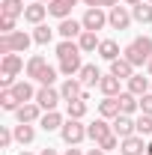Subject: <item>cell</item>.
Returning <instances> with one entry per match:
<instances>
[{"label": "cell", "mask_w": 152, "mask_h": 155, "mask_svg": "<svg viewBox=\"0 0 152 155\" xmlns=\"http://www.w3.org/2000/svg\"><path fill=\"white\" fill-rule=\"evenodd\" d=\"M119 143H122V140H119V137H116V134H111V137H104V140H101V143H98V146H101V149H104V152H111V149H116V146H119Z\"/></svg>", "instance_id": "cell-39"}, {"label": "cell", "mask_w": 152, "mask_h": 155, "mask_svg": "<svg viewBox=\"0 0 152 155\" xmlns=\"http://www.w3.org/2000/svg\"><path fill=\"white\" fill-rule=\"evenodd\" d=\"M146 155H152V140H149V143H146Z\"/></svg>", "instance_id": "cell-46"}, {"label": "cell", "mask_w": 152, "mask_h": 155, "mask_svg": "<svg viewBox=\"0 0 152 155\" xmlns=\"http://www.w3.org/2000/svg\"><path fill=\"white\" fill-rule=\"evenodd\" d=\"M66 114H69V119H84V116H87V98H72V101H66Z\"/></svg>", "instance_id": "cell-27"}, {"label": "cell", "mask_w": 152, "mask_h": 155, "mask_svg": "<svg viewBox=\"0 0 152 155\" xmlns=\"http://www.w3.org/2000/svg\"><path fill=\"white\" fill-rule=\"evenodd\" d=\"M131 12L125 9V6H114L111 12H107V24L114 27V30H128V24H131Z\"/></svg>", "instance_id": "cell-8"}, {"label": "cell", "mask_w": 152, "mask_h": 155, "mask_svg": "<svg viewBox=\"0 0 152 155\" xmlns=\"http://www.w3.org/2000/svg\"><path fill=\"white\" fill-rule=\"evenodd\" d=\"M98 57L107 60V63L119 60V57H122V54H119V45H116L114 39H101V45H98Z\"/></svg>", "instance_id": "cell-19"}, {"label": "cell", "mask_w": 152, "mask_h": 155, "mask_svg": "<svg viewBox=\"0 0 152 155\" xmlns=\"http://www.w3.org/2000/svg\"><path fill=\"white\" fill-rule=\"evenodd\" d=\"M78 81H81L84 87H98V81H101V72H98L95 66H84V69L78 72Z\"/></svg>", "instance_id": "cell-25"}, {"label": "cell", "mask_w": 152, "mask_h": 155, "mask_svg": "<svg viewBox=\"0 0 152 155\" xmlns=\"http://www.w3.org/2000/svg\"><path fill=\"white\" fill-rule=\"evenodd\" d=\"M57 33L63 39H78L81 33H84V24L75 21V18H63V21H60V27H57Z\"/></svg>", "instance_id": "cell-13"}, {"label": "cell", "mask_w": 152, "mask_h": 155, "mask_svg": "<svg viewBox=\"0 0 152 155\" xmlns=\"http://www.w3.org/2000/svg\"><path fill=\"white\" fill-rule=\"evenodd\" d=\"M60 96H63V101H72V98H90V96H87V90H84V84H81L78 78H66V81H63Z\"/></svg>", "instance_id": "cell-7"}, {"label": "cell", "mask_w": 152, "mask_h": 155, "mask_svg": "<svg viewBox=\"0 0 152 155\" xmlns=\"http://www.w3.org/2000/svg\"><path fill=\"white\" fill-rule=\"evenodd\" d=\"M78 6V0H51L48 3V15H54V18H69L72 15V9Z\"/></svg>", "instance_id": "cell-11"}, {"label": "cell", "mask_w": 152, "mask_h": 155, "mask_svg": "<svg viewBox=\"0 0 152 155\" xmlns=\"http://www.w3.org/2000/svg\"><path fill=\"white\" fill-rule=\"evenodd\" d=\"M131 18L137 24H152V3H137V6H131Z\"/></svg>", "instance_id": "cell-31"}, {"label": "cell", "mask_w": 152, "mask_h": 155, "mask_svg": "<svg viewBox=\"0 0 152 155\" xmlns=\"http://www.w3.org/2000/svg\"><path fill=\"white\" fill-rule=\"evenodd\" d=\"M119 81H122V78H116V75H101V81H98L101 96H119V93H122Z\"/></svg>", "instance_id": "cell-16"}, {"label": "cell", "mask_w": 152, "mask_h": 155, "mask_svg": "<svg viewBox=\"0 0 152 155\" xmlns=\"http://www.w3.org/2000/svg\"><path fill=\"white\" fill-rule=\"evenodd\" d=\"M15 33V18L12 15H0V36H9Z\"/></svg>", "instance_id": "cell-37"}, {"label": "cell", "mask_w": 152, "mask_h": 155, "mask_svg": "<svg viewBox=\"0 0 152 155\" xmlns=\"http://www.w3.org/2000/svg\"><path fill=\"white\" fill-rule=\"evenodd\" d=\"M45 66H48V60L39 57V54H33V57L27 60V69H24V72H27V78H36L39 81V75L45 72Z\"/></svg>", "instance_id": "cell-32"}, {"label": "cell", "mask_w": 152, "mask_h": 155, "mask_svg": "<svg viewBox=\"0 0 152 155\" xmlns=\"http://www.w3.org/2000/svg\"><path fill=\"white\" fill-rule=\"evenodd\" d=\"M98 114H101V119H116V116H119V98L116 96H104L98 101Z\"/></svg>", "instance_id": "cell-14"}, {"label": "cell", "mask_w": 152, "mask_h": 155, "mask_svg": "<svg viewBox=\"0 0 152 155\" xmlns=\"http://www.w3.org/2000/svg\"><path fill=\"white\" fill-rule=\"evenodd\" d=\"M12 140H15V131H9L6 125H0V149H9Z\"/></svg>", "instance_id": "cell-38"}, {"label": "cell", "mask_w": 152, "mask_h": 155, "mask_svg": "<svg viewBox=\"0 0 152 155\" xmlns=\"http://www.w3.org/2000/svg\"><path fill=\"white\" fill-rule=\"evenodd\" d=\"M57 72H60V69H54V66H45V72L39 75V84H42V87H54V81H57Z\"/></svg>", "instance_id": "cell-36"}, {"label": "cell", "mask_w": 152, "mask_h": 155, "mask_svg": "<svg viewBox=\"0 0 152 155\" xmlns=\"http://www.w3.org/2000/svg\"><path fill=\"white\" fill-rule=\"evenodd\" d=\"M30 42H33V36H27L24 30H15L9 36H0V57L3 54H24L30 48Z\"/></svg>", "instance_id": "cell-2"}, {"label": "cell", "mask_w": 152, "mask_h": 155, "mask_svg": "<svg viewBox=\"0 0 152 155\" xmlns=\"http://www.w3.org/2000/svg\"><path fill=\"white\" fill-rule=\"evenodd\" d=\"M12 93H15V98H18L21 104H27V101H36V93H39V90H33L27 81H18V84L12 87Z\"/></svg>", "instance_id": "cell-22"}, {"label": "cell", "mask_w": 152, "mask_h": 155, "mask_svg": "<svg viewBox=\"0 0 152 155\" xmlns=\"http://www.w3.org/2000/svg\"><path fill=\"white\" fill-rule=\"evenodd\" d=\"M119 114H128L131 116L134 110H140V98L134 96V93H128V90H125V93H119Z\"/></svg>", "instance_id": "cell-18"}, {"label": "cell", "mask_w": 152, "mask_h": 155, "mask_svg": "<svg viewBox=\"0 0 152 155\" xmlns=\"http://www.w3.org/2000/svg\"><path fill=\"white\" fill-rule=\"evenodd\" d=\"M134 125H137V134H140V137H149L152 134V116L149 114H140L137 119H134Z\"/></svg>", "instance_id": "cell-35"}, {"label": "cell", "mask_w": 152, "mask_h": 155, "mask_svg": "<svg viewBox=\"0 0 152 155\" xmlns=\"http://www.w3.org/2000/svg\"><path fill=\"white\" fill-rule=\"evenodd\" d=\"M63 155H84V152H81V149H75V146H72V149H66V152H63Z\"/></svg>", "instance_id": "cell-45"}, {"label": "cell", "mask_w": 152, "mask_h": 155, "mask_svg": "<svg viewBox=\"0 0 152 155\" xmlns=\"http://www.w3.org/2000/svg\"><path fill=\"white\" fill-rule=\"evenodd\" d=\"M111 75L122 78V81H128V78L134 75V66H131L125 57H119V60H114V63H111Z\"/></svg>", "instance_id": "cell-26"}, {"label": "cell", "mask_w": 152, "mask_h": 155, "mask_svg": "<svg viewBox=\"0 0 152 155\" xmlns=\"http://www.w3.org/2000/svg\"><path fill=\"white\" fill-rule=\"evenodd\" d=\"M146 72H149V75H152V60H149V63H146Z\"/></svg>", "instance_id": "cell-47"}, {"label": "cell", "mask_w": 152, "mask_h": 155, "mask_svg": "<svg viewBox=\"0 0 152 155\" xmlns=\"http://www.w3.org/2000/svg\"><path fill=\"white\" fill-rule=\"evenodd\" d=\"M0 69H3L6 75H18V72H24L27 66H24V60H21L18 54H3V60H0Z\"/></svg>", "instance_id": "cell-15"}, {"label": "cell", "mask_w": 152, "mask_h": 155, "mask_svg": "<svg viewBox=\"0 0 152 155\" xmlns=\"http://www.w3.org/2000/svg\"><path fill=\"white\" fill-rule=\"evenodd\" d=\"M81 24H84V30H93V33H98V30L107 24V12H104L101 6L87 9V12H84V18H81Z\"/></svg>", "instance_id": "cell-4"}, {"label": "cell", "mask_w": 152, "mask_h": 155, "mask_svg": "<svg viewBox=\"0 0 152 155\" xmlns=\"http://www.w3.org/2000/svg\"><path fill=\"white\" fill-rule=\"evenodd\" d=\"M18 81H15V75H6V72H0V90H12Z\"/></svg>", "instance_id": "cell-40"}, {"label": "cell", "mask_w": 152, "mask_h": 155, "mask_svg": "<svg viewBox=\"0 0 152 155\" xmlns=\"http://www.w3.org/2000/svg\"><path fill=\"white\" fill-rule=\"evenodd\" d=\"M84 3H87L90 9H95V6H101V0H84Z\"/></svg>", "instance_id": "cell-43"}, {"label": "cell", "mask_w": 152, "mask_h": 155, "mask_svg": "<svg viewBox=\"0 0 152 155\" xmlns=\"http://www.w3.org/2000/svg\"><path fill=\"white\" fill-rule=\"evenodd\" d=\"M119 155H146V143L140 134H131L119 143Z\"/></svg>", "instance_id": "cell-10"}, {"label": "cell", "mask_w": 152, "mask_h": 155, "mask_svg": "<svg viewBox=\"0 0 152 155\" xmlns=\"http://www.w3.org/2000/svg\"><path fill=\"white\" fill-rule=\"evenodd\" d=\"M18 155H30V152H18Z\"/></svg>", "instance_id": "cell-49"}, {"label": "cell", "mask_w": 152, "mask_h": 155, "mask_svg": "<svg viewBox=\"0 0 152 155\" xmlns=\"http://www.w3.org/2000/svg\"><path fill=\"white\" fill-rule=\"evenodd\" d=\"M24 0H0V15H12V18H18L24 15Z\"/></svg>", "instance_id": "cell-30"}, {"label": "cell", "mask_w": 152, "mask_h": 155, "mask_svg": "<svg viewBox=\"0 0 152 155\" xmlns=\"http://www.w3.org/2000/svg\"><path fill=\"white\" fill-rule=\"evenodd\" d=\"M84 69V63H81V54L78 57H69V60H60V72L66 78H78V72Z\"/></svg>", "instance_id": "cell-29"}, {"label": "cell", "mask_w": 152, "mask_h": 155, "mask_svg": "<svg viewBox=\"0 0 152 155\" xmlns=\"http://www.w3.org/2000/svg\"><path fill=\"white\" fill-rule=\"evenodd\" d=\"M0 107H3V110H12V114H15V110L21 107V101L15 98V93H12V90H3V93H0Z\"/></svg>", "instance_id": "cell-34"}, {"label": "cell", "mask_w": 152, "mask_h": 155, "mask_svg": "<svg viewBox=\"0 0 152 155\" xmlns=\"http://www.w3.org/2000/svg\"><path fill=\"white\" fill-rule=\"evenodd\" d=\"M36 3H51V0H36Z\"/></svg>", "instance_id": "cell-48"}, {"label": "cell", "mask_w": 152, "mask_h": 155, "mask_svg": "<svg viewBox=\"0 0 152 155\" xmlns=\"http://www.w3.org/2000/svg\"><path fill=\"white\" fill-rule=\"evenodd\" d=\"M60 137H63V143L78 146V143L87 137V125H84L81 119H66V122H63V128H60Z\"/></svg>", "instance_id": "cell-3"}, {"label": "cell", "mask_w": 152, "mask_h": 155, "mask_svg": "<svg viewBox=\"0 0 152 155\" xmlns=\"http://www.w3.org/2000/svg\"><path fill=\"white\" fill-rule=\"evenodd\" d=\"M39 155H60V152H57V149H51V146H45V149H42Z\"/></svg>", "instance_id": "cell-42"}, {"label": "cell", "mask_w": 152, "mask_h": 155, "mask_svg": "<svg viewBox=\"0 0 152 155\" xmlns=\"http://www.w3.org/2000/svg\"><path fill=\"white\" fill-rule=\"evenodd\" d=\"M146 3H152V0H146Z\"/></svg>", "instance_id": "cell-50"}, {"label": "cell", "mask_w": 152, "mask_h": 155, "mask_svg": "<svg viewBox=\"0 0 152 155\" xmlns=\"http://www.w3.org/2000/svg\"><path fill=\"white\" fill-rule=\"evenodd\" d=\"M48 15V6L45 3H30L27 9H24V21H30V24H42Z\"/></svg>", "instance_id": "cell-21"}, {"label": "cell", "mask_w": 152, "mask_h": 155, "mask_svg": "<svg viewBox=\"0 0 152 155\" xmlns=\"http://www.w3.org/2000/svg\"><path fill=\"white\" fill-rule=\"evenodd\" d=\"M140 114H149L152 116V93L140 96Z\"/></svg>", "instance_id": "cell-41"}, {"label": "cell", "mask_w": 152, "mask_h": 155, "mask_svg": "<svg viewBox=\"0 0 152 155\" xmlns=\"http://www.w3.org/2000/svg\"><path fill=\"white\" fill-rule=\"evenodd\" d=\"M114 134L119 137V140H125V137H131V134H137V125H134V119L128 114H119L114 119Z\"/></svg>", "instance_id": "cell-9"}, {"label": "cell", "mask_w": 152, "mask_h": 155, "mask_svg": "<svg viewBox=\"0 0 152 155\" xmlns=\"http://www.w3.org/2000/svg\"><path fill=\"white\" fill-rule=\"evenodd\" d=\"M63 122H66V119H63V114H57V110H45L42 119H39V125H42L45 131H60Z\"/></svg>", "instance_id": "cell-17"}, {"label": "cell", "mask_w": 152, "mask_h": 155, "mask_svg": "<svg viewBox=\"0 0 152 155\" xmlns=\"http://www.w3.org/2000/svg\"><path fill=\"white\" fill-rule=\"evenodd\" d=\"M33 137H36V128H33L30 122H18V125H15V140H18L21 146L33 143Z\"/></svg>", "instance_id": "cell-28"}, {"label": "cell", "mask_w": 152, "mask_h": 155, "mask_svg": "<svg viewBox=\"0 0 152 155\" xmlns=\"http://www.w3.org/2000/svg\"><path fill=\"white\" fill-rule=\"evenodd\" d=\"M149 87H152V81H149V78H143V75H131V78H128V93H134L137 98L146 96Z\"/></svg>", "instance_id": "cell-20"}, {"label": "cell", "mask_w": 152, "mask_h": 155, "mask_svg": "<svg viewBox=\"0 0 152 155\" xmlns=\"http://www.w3.org/2000/svg\"><path fill=\"white\" fill-rule=\"evenodd\" d=\"M60 101H63V96H60V90H54V87H42L36 93V104L42 110H57Z\"/></svg>", "instance_id": "cell-5"}, {"label": "cell", "mask_w": 152, "mask_h": 155, "mask_svg": "<svg viewBox=\"0 0 152 155\" xmlns=\"http://www.w3.org/2000/svg\"><path fill=\"white\" fill-rule=\"evenodd\" d=\"M111 134H114V125H111L107 119H95V122H90V125H87V137L93 140L95 146H98L104 137H111Z\"/></svg>", "instance_id": "cell-6"}, {"label": "cell", "mask_w": 152, "mask_h": 155, "mask_svg": "<svg viewBox=\"0 0 152 155\" xmlns=\"http://www.w3.org/2000/svg\"><path fill=\"white\" fill-rule=\"evenodd\" d=\"M87 155H104V149H101V146H95V149H90Z\"/></svg>", "instance_id": "cell-44"}, {"label": "cell", "mask_w": 152, "mask_h": 155, "mask_svg": "<svg viewBox=\"0 0 152 155\" xmlns=\"http://www.w3.org/2000/svg\"><path fill=\"white\" fill-rule=\"evenodd\" d=\"M15 116H18V122H39L42 119V107H39L36 101H27V104H21L18 110H15Z\"/></svg>", "instance_id": "cell-12"}, {"label": "cell", "mask_w": 152, "mask_h": 155, "mask_svg": "<svg viewBox=\"0 0 152 155\" xmlns=\"http://www.w3.org/2000/svg\"><path fill=\"white\" fill-rule=\"evenodd\" d=\"M78 54H84V51H81V45H78L75 39H63V42L57 45V57H60V60L78 57Z\"/></svg>", "instance_id": "cell-23"}, {"label": "cell", "mask_w": 152, "mask_h": 155, "mask_svg": "<svg viewBox=\"0 0 152 155\" xmlns=\"http://www.w3.org/2000/svg\"><path fill=\"white\" fill-rule=\"evenodd\" d=\"M54 39V30L48 27V24H36V30H33V42L36 45H48Z\"/></svg>", "instance_id": "cell-33"}, {"label": "cell", "mask_w": 152, "mask_h": 155, "mask_svg": "<svg viewBox=\"0 0 152 155\" xmlns=\"http://www.w3.org/2000/svg\"><path fill=\"white\" fill-rule=\"evenodd\" d=\"M122 57L128 60L131 66H146V63L152 60V39L149 36H137L131 45L122 51Z\"/></svg>", "instance_id": "cell-1"}, {"label": "cell", "mask_w": 152, "mask_h": 155, "mask_svg": "<svg viewBox=\"0 0 152 155\" xmlns=\"http://www.w3.org/2000/svg\"><path fill=\"white\" fill-rule=\"evenodd\" d=\"M78 45H81V51H84V54H90V51H98V45H101V39L95 36L93 30H84V33L78 36Z\"/></svg>", "instance_id": "cell-24"}]
</instances>
